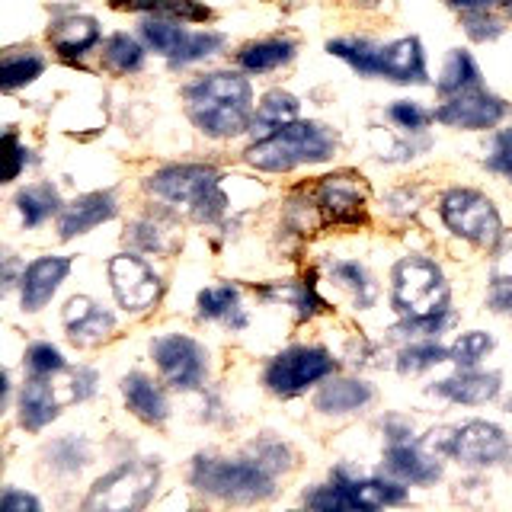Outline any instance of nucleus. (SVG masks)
Segmentation results:
<instances>
[{
  "label": "nucleus",
  "instance_id": "obj_1",
  "mask_svg": "<svg viewBox=\"0 0 512 512\" xmlns=\"http://www.w3.org/2000/svg\"><path fill=\"white\" fill-rule=\"evenodd\" d=\"M186 116L196 132L212 141H231L250 135L253 125V87L237 71H212L205 77L189 80L183 87Z\"/></svg>",
  "mask_w": 512,
  "mask_h": 512
},
{
  "label": "nucleus",
  "instance_id": "obj_2",
  "mask_svg": "<svg viewBox=\"0 0 512 512\" xmlns=\"http://www.w3.org/2000/svg\"><path fill=\"white\" fill-rule=\"evenodd\" d=\"M189 487L205 500L215 503H234V506H253L266 503L276 496V480L263 461H256L250 452L244 455H215V452H199L192 455L186 468Z\"/></svg>",
  "mask_w": 512,
  "mask_h": 512
},
{
  "label": "nucleus",
  "instance_id": "obj_3",
  "mask_svg": "<svg viewBox=\"0 0 512 512\" xmlns=\"http://www.w3.org/2000/svg\"><path fill=\"white\" fill-rule=\"evenodd\" d=\"M336 148H340V138L330 125L295 119L282 125L279 132L253 141L244 151V164L260 173H292L298 167L327 164L336 157Z\"/></svg>",
  "mask_w": 512,
  "mask_h": 512
},
{
  "label": "nucleus",
  "instance_id": "obj_4",
  "mask_svg": "<svg viewBox=\"0 0 512 512\" xmlns=\"http://www.w3.org/2000/svg\"><path fill=\"white\" fill-rule=\"evenodd\" d=\"M333 58L346 61L362 77H381L391 84H426V55L416 36L394 39L388 45H375L368 39H333L327 42Z\"/></svg>",
  "mask_w": 512,
  "mask_h": 512
},
{
  "label": "nucleus",
  "instance_id": "obj_5",
  "mask_svg": "<svg viewBox=\"0 0 512 512\" xmlns=\"http://www.w3.org/2000/svg\"><path fill=\"white\" fill-rule=\"evenodd\" d=\"M410 500V487L400 480L378 474L359 477L346 468H333L327 484H314L304 490L301 503L317 512H346V509H384V506H404Z\"/></svg>",
  "mask_w": 512,
  "mask_h": 512
},
{
  "label": "nucleus",
  "instance_id": "obj_6",
  "mask_svg": "<svg viewBox=\"0 0 512 512\" xmlns=\"http://www.w3.org/2000/svg\"><path fill=\"white\" fill-rule=\"evenodd\" d=\"M420 442L439 458L458 461L461 468L474 474L490 471L496 464H506L509 455V432L490 420H468L458 426H439L420 436Z\"/></svg>",
  "mask_w": 512,
  "mask_h": 512
},
{
  "label": "nucleus",
  "instance_id": "obj_7",
  "mask_svg": "<svg viewBox=\"0 0 512 512\" xmlns=\"http://www.w3.org/2000/svg\"><path fill=\"white\" fill-rule=\"evenodd\" d=\"M391 308L397 317H423L452 308V285L436 260L407 253L391 266Z\"/></svg>",
  "mask_w": 512,
  "mask_h": 512
},
{
  "label": "nucleus",
  "instance_id": "obj_8",
  "mask_svg": "<svg viewBox=\"0 0 512 512\" xmlns=\"http://www.w3.org/2000/svg\"><path fill=\"white\" fill-rule=\"evenodd\" d=\"M164 464L160 458H125L116 468H109L103 477L93 480V487L84 496V509L90 512H135L144 509L160 487Z\"/></svg>",
  "mask_w": 512,
  "mask_h": 512
},
{
  "label": "nucleus",
  "instance_id": "obj_9",
  "mask_svg": "<svg viewBox=\"0 0 512 512\" xmlns=\"http://www.w3.org/2000/svg\"><path fill=\"white\" fill-rule=\"evenodd\" d=\"M439 218L458 240L487 253H493L506 237V224L496 202L487 192L471 189V186L445 189L439 196Z\"/></svg>",
  "mask_w": 512,
  "mask_h": 512
},
{
  "label": "nucleus",
  "instance_id": "obj_10",
  "mask_svg": "<svg viewBox=\"0 0 512 512\" xmlns=\"http://www.w3.org/2000/svg\"><path fill=\"white\" fill-rule=\"evenodd\" d=\"M336 372H340V359H336L327 346L292 343L279 349L276 356L263 365V388L272 397L292 400V397L314 391L317 384H324Z\"/></svg>",
  "mask_w": 512,
  "mask_h": 512
},
{
  "label": "nucleus",
  "instance_id": "obj_11",
  "mask_svg": "<svg viewBox=\"0 0 512 512\" xmlns=\"http://www.w3.org/2000/svg\"><path fill=\"white\" fill-rule=\"evenodd\" d=\"M151 362L164 384L180 394H199L208 388L212 356L205 343L189 333H160L151 340Z\"/></svg>",
  "mask_w": 512,
  "mask_h": 512
},
{
  "label": "nucleus",
  "instance_id": "obj_12",
  "mask_svg": "<svg viewBox=\"0 0 512 512\" xmlns=\"http://www.w3.org/2000/svg\"><path fill=\"white\" fill-rule=\"evenodd\" d=\"M311 199L320 212L324 228L336 231H362L368 228V189L365 176L356 170H336L327 176H317L308 186Z\"/></svg>",
  "mask_w": 512,
  "mask_h": 512
},
{
  "label": "nucleus",
  "instance_id": "obj_13",
  "mask_svg": "<svg viewBox=\"0 0 512 512\" xmlns=\"http://www.w3.org/2000/svg\"><path fill=\"white\" fill-rule=\"evenodd\" d=\"M109 288L125 314H148L164 298V279L138 250H122L106 263Z\"/></svg>",
  "mask_w": 512,
  "mask_h": 512
},
{
  "label": "nucleus",
  "instance_id": "obj_14",
  "mask_svg": "<svg viewBox=\"0 0 512 512\" xmlns=\"http://www.w3.org/2000/svg\"><path fill=\"white\" fill-rule=\"evenodd\" d=\"M221 180V170L212 164H167L157 167L151 176H144V192L154 202L173 208V212L183 208L189 215Z\"/></svg>",
  "mask_w": 512,
  "mask_h": 512
},
{
  "label": "nucleus",
  "instance_id": "obj_15",
  "mask_svg": "<svg viewBox=\"0 0 512 512\" xmlns=\"http://www.w3.org/2000/svg\"><path fill=\"white\" fill-rule=\"evenodd\" d=\"M432 112H436V122L445 128H458V132H493L509 116V103L484 87H474L455 96H445Z\"/></svg>",
  "mask_w": 512,
  "mask_h": 512
},
{
  "label": "nucleus",
  "instance_id": "obj_16",
  "mask_svg": "<svg viewBox=\"0 0 512 512\" xmlns=\"http://www.w3.org/2000/svg\"><path fill=\"white\" fill-rule=\"evenodd\" d=\"M61 327L71 346L96 349L112 340V333H116V314L90 295H71L61 308Z\"/></svg>",
  "mask_w": 512,
  "mask_h": 512
},
{
  "label": "nucleus",
  "instance_id": "obj_17",
  "mask_svg": "<svg viewBox=\"0 0 512 512\" xmlns=\"http://www.w3.org/2000/svg\"><path fill=\"white\" fill-rule=\"evenodd\" d=\"M445 458L413 439V442H388L381 452V474H388L407 487H432L445 474Z\"/></svg>",
  "mask_w": 512,
  "mask_h": 512
},
{
  "label": "nucleus",
  "instance_id": "obj_18",
  "mask_svg": "<svg viewBox=\"0 0 512 512\" xmlns=\"http://www.w3.org/2000/svg\"><path fill=\"white\" fill-rule=\"evenodd\" d=\"M125 244L148 253V256H173L183 247V224L180 212H173L167 205H154L151 212L138 215L132 224L125 228Z\"/></svg>",
  "mask_w": 512,
  "mask_h": 512
},
{
  "label": "nucleus",
  "instance_id": "obj_19",
  "mask_svg": "<svg viewBox=\"0 0 512 512\" xmlns=\"http://www.w3.org/2000/svg\"><path fill=\"white\" fill-rule=\"evenodd\" d=\"M503 391V375L493 372V368H455L448 378L432 381L426 394L445 400V404L455 407H484L493 404Z\"/></svg>",
  "mask_w": 512,
  "mask_h": 512
},
{
  "label": "nucleus",
  "instance_id": "obj_20",
  "mask_svg": "<svg viewBox=\"0 0 512 512\" xmlns=\"http://www.w3.org/2000/svg\"><path fill=\"white\" fill-rule=\"evenodd\" d=\"M71 269H74L71 256H58V253H45V256H36L32 263H26L23 279H20V311L39 314L45 304L58 295V288L68 282Z\"/></svg>",
  "mask_w": 512,
  "mask_h": 512
},
{
  "label": "nucleus",
  "instance_id": "obj_21",
  "mask_svg": "<svg viewBox=\"0 0 512 512\" xmlns=\"http://www.w3.org/2000/svg\"><path fill=\"white\" fill-rule=\"evenodd\" d=\"M13 407H16V423H20V429H26V432L48 429L61 416V410L68 407L61 397V388H58V375L55 378L26 375Z\"/></svg>",
  "mask_w": 512,
  "mask_h": 512
},
{
  "label": "nucleus",
  "instance_id": "obj_22",
  "mask_svg": "<svg viewBox=\"0 0 512 512\" xmlns=\"http://www.w3.org/2000/svg\"><path fill=\"white\" fill-rule=\"evenodd\" d=\"M112 218H119V196L116 189H93L77 196L71 202H64L58 215V237L74 240L96 231L100 224H109Z\"/></svg>",
  "mask_w": 512,
  "mask_h": 512
},
{
  "label": "nucleus",
  "instance_id": "obj_23",
  "mask_svg": "<svg viewBox=\"0 0 512 512\" xmlns=\"http://www.w3.org/2000/svg\"><path fill=\"white\" fill-rule=\"evenodd\" d=\"M375 404V384L359 375H330L314 388V410L324 416H356Z\"/></svg>",
  "mask_w": 512,
  "mask_h": 512
},
{
  "label": "nucleus",
  "instance_id": "obj_24",
  "mask_svg": "<svg viewBox=\"0 0 512 512\" xmlns=\"http://www.w3.org/2000/svg\"><path fill=\"white\" fill-rule=\"evenodd\" d=\"M119 391L125 400V410L141 420L144 426H154V429H164L170 420V397L167 391L160 388V381L144 375V372H128L119 381Z\"/></svg>",
  "mask_w": 512,
  "mask_h": 512
},
{
  "label": "nucleus",
  "instance_id": "obj_25",
  "mask_svg": "<svg viewBox=\"0 0 512 512\" xmlns=\"http://www.w3.org/2000/svg\"><path fill=\"white\" fill-rule=\"evenodd\" d=\"M256 295L269 304H282L295 314L298 324L304 320H314L320 314H330V301L317 292V282L311 279H285V282H266V285H256Z\"/></svg>",
  "mask_w": 512,
  "mask_h": 512
},
{
  "label": "nucleus",
  "instance_id": "obj_26",
  "mask_svg": "<svg viewBox=\"0 0 512 512\" xmlns=\"http://www.w3.org/2000/svg\"><path fill=\"white\" fill-rule=\"evenodd\" d=\"M196 317L205 324H221L231 333H240L250 327V314L240 301V285L234 282H218V285H205L196 295Z\"/></svg>",
  "mask_w": 512,
  "mask_h": 512
},
{
  "label": "nucleus",
  "instance_id": "obj_27",
  "mask_svg": "<svg viewBox=\"0 0 512 512\" xmlns=\"http://www.w3.org/2000/svg\"><path fill=\"white\" fill-rule=\"evenodd\" d=\"M324 276H327L330 285L340 288L343 295H349L352 308H356V311H368V308H375V304H378L381 288H378V279L368 272L365 263L343 260V256H330V260L324 263Z\"/></svg>",
  "mask_w": 512,
  "mask_h": 512
},
{
  "label": "nucleus",
  "instance_id": "obj_28",
  "mask_svg": "<svg viewBox=\"0 0 512 512\" xmlns=\"http://www.w3.org/2000/svg\"><path fill=\"white\" fill-rule=\"evenodd\" d=\"M93 464V442L80 432H64V436L42 445V468L58 480H74Z\"/></svg>",
  "mask_w": 512,
  "mask_h": 512
},
{
  "label": "nucleus",
  "instance_id": "obj_29",
  "mask_svg": "<svg viewBox=\"0 0 512 512\" xmlns=\"http://www.w3.org/2000/svg\"><path fill=\"white\" fill-rule=\"evenodd\" d=\"M100 39H103L100 23L84 13H68L48 26V45L61 58H84L100 45Z\"/></svg>",
  "mask_w": 512,
  "mask_h": 512
},
{
  "label": "nucleus",
  "instance_id": "obj_30",
  "mask_svg": "<svg viewBox=\"0 0 512 512\" xmlns=\"http://www.w3.org/2000/svg\"><path fill=\"white\" fill-rule=\"evenodd\" d=\"M61 208H64V199H61V192L52 180L26 183V186L16 189V196H13V212L26 231H36L52 218H58Z\"/></svg>",
  "mask_w": 512,
  "mask_h": 512
},
{
  "label": "nucleus",
  "instance_id": "obj_31",
  "mask_svg": "<svg viewBox=\"0 0 512 512\" xmlns=\"http://www.w3.org/2000/svg\"><path fill=\"white\" fill-rule=\"evenodd\" d=\"M295 55H298V42L292 39H260L240 48L237 68L244 74H269V71L285 68V64H292Z\"/></svg>",
  "mask_w": 512,
  "mask_h": 512
},
{
  "label": "nucleus",
  "instance_id": "obj_32",
  "mask_svg": "<svg viewBox=\"0 0 512 512\" xmlns=\"http://www.w3.org/2000/svg\"><path fill=\"white\" fill-rule=\"evenodd\" d=\"M298 96L285 93V90H269L260 103H256V112H253V125H250V138L260 141L272 132H279L282 125L295 122L298 119Z\"/></svg>",
  "mask_w": 512,
  "mask_h": 512
},
{
  "label": "nucleus",
  "instance_id": "obj_33",
  "mask_svg": "<svg viewBox=\"0 0 512 512\" xmlns=\"http://www.w3.org/2000/svg\"><path fill=\"white\" fill-rule=\"evenodd\" d=\"M112 7L148 13V16H167V20H180V23L212 20V7L199 4V0H112Z\"/></svg>",
  "mask_w": 512,
  "mask_h": 512
},
{
  "label": "nucleus",
  "instance_id": "obj_34",
  "mask_svg": "<svg viewBox=\"0 0 512 512\" xmlns=\"http://www.w3.org/2000/svg\"><path fill=\"white\" fill-rule=\"evenodd\" d=\"M45 71V58L36 48H7L0 58V90L13 93L20 87H29Z\"/></svg>",
  "mask_w": 512,
  "mask_h": 512
},
{
  "label": "nucleus",
  "instance_id": "obj_35",
  "mask_svg": "<svg viewBox=\"0 0 512 512\" xmlns=\"http://www.w3.org/2000/svg\"><path fill=\"white\" fill-rule=\"evenodd\" d=\"M442 362H448V346H442L439 340H407L394 352V372L404 378L423 375Z\"/></svg>",
  "mask_w": 512,
  "mask_h": 512
},
{
  "label": "nucleus",
  "instance_id": "obj_36",
  "mask_svg": "<svg viewBox=\"0 0 512 512\" xmlns=\"http://www.w3.org/2000/svg\"><path fill=\"white\" fill-rule=\"evenodd\" d=\"M474 87H484L480 84V68L471 52H464V48H455V52H448L445 58V68L436 80V93L442 96H455V93H464V90H474Z\"/></svg>",
  "mask_w": 512,
  "mask_h": 512
},
{
  "label": "nucleus",
  "instance_id": "obj_37",
  "mask_svg": "<svg viewBox=\"0 0 512 512\" xmlns=\"http://www.w3.org/2000/svg\"><path fill=\"white\" fill-rule=\"evenodd\" d=\"M186 36H189V29H183L180 20H167V16H148V20L141 23V39L170 64L180 55Z\"/></svg>",
  "mask_w": 512,
  "mask_h": 512
},
{
  "label": "nucleus",
  "instance_id": "obj_38",
  "mask_svg": "<svg viewBox=\"0 0 512 512\" xmlns=\"http://www.w3.org/2000/svg\"><path fill=\"white\" fill-rule=\"evenodd\" d=\"M455 324V311L445 308L436 314H423V317H397V324L388 330L391 340H439V336Z\"/></svg>",
  "mask_w": 512,
  "mask_h": 512
},
{
  "label": "nucleus",
  "instance_id": "obj_39",
  "mask_svg": "<svg viewBox=\"0 0 512 512\" xmlns=\"http://www.w3.org/2000/svg\"><path fill=\"white\" fill-rule=\"evenodd\" d=\"M103 68L112 74H135L144 68V48L138 39H132L128 32H116L103 42Z\"/></svg>",
  "mask_w": 512,
  "mask_h": 512
},
{
  "label": "nucleus",
  "instance_id": "obj_40",
  "mask_svg": "<svg viewBox=\"0 0 512 512\" xmlns=\"http://www.w3.org/2000/svg\"><path fill=\"white\" fill-rule=\"evenodd\" d=\"M496 349L493 333L487 330H464L455 336V343L448 346V362L455 368H477Z\"/></svg>",
  "mask_w": 512,
  "mask_h": 512
},
{
  "label": "nucleus",
  "instance_id": "obj_41",
  "mask_svg": "<svg viewBox=\"0 0 512 512\" xmlns=\"http://www.w3.org/2000/svg\"><path fill=\"white\" fill-rule=\"evenodd\" d=\"M247 452H250L256 461H263L272 474H288V471H295V464H298L295 448L288 445L285 439L272 436V432H263V436H256V439L247 445Z\"/></svg>",
  "mask_w": 512,
  "mask_h": 512
},
{
  "label": "nucleus",
  "instance_id": "obj_42",
  "mask_svg": "<svg viewBox=\"0 0 512 512\" xmlns=\"http://www.w3.org/2000/svg\"><path fill=\"white\" fill-rule=\"evenodd\" d=\"M23 368L26 375H36V378H55L61 372H68L71 362L64 359V352L55 346V343H29L26 352H23Z\"/></svg>",
  "mask_w": 512,
  "mask_h": 512
},
{
  "label": "nucleus",
  "instance_id": "obj_43",
  "mask_svg": "<svg viewBox=\"0 0 512 512\" xmlns=\"http://www.w3.org/2000/svg\"><path fill=\"white\" fill-rule=\"evenodd\" d=\"M58 388L64 404H84L96 391H100V375L90 365H71L68 372L58 375Z\"/></svg>",
  "mask_w": 512,
  "mask_h": 512
},
{
  "label": "nucleus",
  "instance_id": "obj_44",
  "mask_svg": "<svg viewBox=\"0 0 512 512\" xmlns=\"http://www.w3.org/2000/svg\"><path fill=\"white\" fill-rule=\"evenodd\" d=\"M228 45V39H224V32H215V29H199V32H189L180 55H176L173 68H183V64H196V61H205L218 55L221 48Z\"/></svg>",
  "mask_w": 512,
  "mask_h": 512
},
{
  "label": "nucleus",
  "instance_id": "obj_45",
  "mask_svg": "<svg viewBox=\"0 0 512 512\" xmlns=\"http://www.w3.org/2000/svg\"><path fill=\"white\" fill-rule=\"evenodd\" d=\"M388 119L394 122V128H400V132L407 135H423L426 128L436 122V112L413 103V100H394L388 106Z\"/></svg>",
  "mask_w": 512,
  "mask_h": 512
},
{
  "label": "nucleus",
  "instance_id": "obj_46",
  "mask_svg": "<svg viewBox=\"0 0 512 512\" xmlns=\"http://www.w3.org/2000/svg\"><path fill=\"white\" fill-rule=\"evenodd\" d=\"M461 26H464V32H468V39H474V42H493L506 32L503 20L500 16H493L490 10H464Z\"/></svg>",
  "mask_w": 512,
  "mask_h": 512
},
{
  "label": "nucleus",
  "instance_id": "obj_47",
  "mask_svg": "<svg viewBox=\"0 0 512 512\" xmlns=\"http://www.w3.org/2000/svg\"><path fill=\"white\" fill-rule=\"evenodd\" d=\"M484 167L490 173H500L503 180L512 183V125L493 135V144H490V151L484 157Z\"/></svg>",
  "mask_w": 512,
  "mask_h": 512
},
{
  "label": "nucleus",
  "instance_id": "obj_48",
  "mask_svg": "<svg viewBox=\"0 0 512 512\" xmlns=\"http://www.w3.org/2000/svg\"><path fill=\"white\" fill-rule=\"evenodd\" d=\"M484 304H487V311L496 317H512V276L509 272H493Z\"/></svg>",
  "mask_w": 512,
  "mask_h": 512
},
{
  "label": "nucleus",
  "instance_id": "obj_49",
  "mask_svg": "<svg viewBox=\"0 0 512 512\" xmlns=\"http://www.w3.org/2000/svg\"><path fill=\"white\" fill-rule=\"evenodd\" d=\"M384 212L397 221H410L416 212H420V192L410 189V186L391 189L388 196H384Z\"/></svg>",
  "mask_w": 512,
  "mask_h": 512
},
{
  "label": "nucleus",
  "instance_id": "obj_50",
  "mask_svg": "<svg viewBox=\"0 0 512 512\" xmlns=\"http://www.w3.org/2000/svg\"><path fill=\"white\" fill-rule=\"evenodd\" d=\"M381 432H384V445L388 442H413V439H420L416 436V426L410 416H400V413H384L381 420H378Z\"/></svg>",
  "mask_w": 512,
  "mask_h": 512
},
{
  "label": "nucleus",
  "instance_id": "obj_51",
  "mask_svg": "<svg viewBox=\"0 0 512 512\" xmlns=\"http://www.w3.org/2000/svg\"><path fill=\"white\" fill-rule=\"evenodd\" d=\"M7 148H10V170H7V183H16L36 157H32V151L26 148V144H23L20 138H16L13 128H7Z\"/></svg>",
  "mask_w": 512,
  "mask_h": 512
},
{
  "label": "nucleus",
  "instance_id": "obj_52",
  "mask_svg": "<svg viewBox=\"0 0 512 512\" xmlns=\"http://www.w3.org/2000/svg\"><path fill=\"white\" fill-rule=\"evenodd\" d=\"M0 509L4 512H42V500L39 496H32L20 487L7 484L4 487V496H0Z\"/></svg>",
  "mask_w": 512,
  "mask_h": 512
},
{
  "label": "nucleus",
  "instance_id": "obj_53",
  "mask_svg": "<svg viewBox=\"0 0 512 512\" xmlns=\"http://www.w3.org/2000/svg\"><path fill=\"white\" fill-rule=\"evenodd\" d=\"M23 269H26V263H20V256L7 250L4 253V292H13V288H20Z\"/></svg>",
  "mask_w": 512,
  "mask_h": 512
},
{
  "label": "nucleus",
  "instance_id": "obj_54",
  "mask_svg": "<svg viewBox=\"0 0 512 512\" xmlns=\"http://www.w3.org/2000/svg\"><path fill=\"white\" fill-rule=\"evenodd\" d=\"M496 253V266H493V272H509L512 276V234L506 231V237H503V244L493 250Z\"/></svg>",
  "mask_w": 512,
  "mask_h": 512
},
{
  "label": "nucleus",
  "instance_id": "obj_55",
  "mask_svg": "<svg viewBox=\"0 0 512 512\" xmlns=\"http://www.w3.org/2000/svg\"><path fill=\"white\" fill-rule=\"evenodd\" d=\"M448 7H455V10H493V7H506L509 0H445Z\"/></svg>",
  "mask_w": 512,
  "mask_h": 512
},
{
  "label": "nucleus",
  "instance_id": "obj_56",
  "mask_svg": "<svg viewBox=\"0 0 512 512\" xmlns=\"http://www.w3.org/2000/svg\"><path fill=\"white\" fill-rule=\"evenodd\" d=\"M506 468L512 471V436H509V455H506Z\"/></svg>",
  "mask_w": 512,
  "mask_h": 512
},
{
  "label": "nucleus",
  "instance_id": "obj_57",
  "mask_svg": "<svg viewBox=\"0 0 512 512\" xmlns=\"http://www.w3.org/2000/svg\"><path fill=\"white\" fill-rule=\"evenodd\" d=\"M503 407H506V413H512V394L506 397V404H503Z\"/></svg>",
  "mask_w": 512,
  "mask_h": 512
},
{
  "label": "nucleus",
  "instance_id": "obj_58",
  "mask_svg": "<svg viewBox=\"0 0 512 512\" xmlns=\"http://www.w3.org/2000/svg\"><path fill=\"white\" fill-rule=\"evenodd\" d=\"M506 13H509V20H512V0H509V4H506Z\"/></svg>",
  "mask_w": 512,
  "mask_h": 512
}]
</instances>
